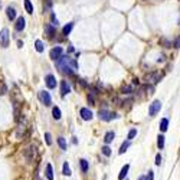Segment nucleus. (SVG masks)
Returning <instances> with one entry per match:
<instances>
[{"instance_id":"nucleus-1","label":"nucleus","mask_w":180,"mask_h":180,"mask_svg":"<svg viewBox=\"0 0 180 180\" xmlns=\"http://www.w3.org/2000/svg\"><path fill=\"white\" fill-rule=\"evenodd\" d=\"M56 64H58V66L61 68V71L64 72V74H68V75H72L74 71L78 68L77 62H75L74 59H71L69 56H61V58L56 61Z\"/></svg>"},{"instance_id":"nucleus-2","label":"nucleus","mask_w":180,"mask_h":180,"mask_svg":"<svg viewBox=\"0 0 180 180\" xmlns=\"http://www.w3.org/2000/svg\"><path fill=\"white\" fill-rule=\"evenodd\" d=\"M9 42H10V35H9V29H2L0 32V46L2 48H7L9 46Z\"/></svg>"},{"instance_id":"nucleus-3","label":"nucleus","mask_w":180,"mask_h":180,"mask_svg":"<svg viewBox=\"0 0 180 180\" xmlns=\"http://www.w3.org/2000/svg\"><path fill=\"white\" fill-rule=\"evenodd\" d=\"M38 96H39V101L43 104V105H46V107H49L52 104V98H51V95H49L48 91H39Z\"/></svg>"},{"instance_id":"nucleus-4","label":"nucleus","mask_w":180,"mask_h":180,"mask_svg":"<svg viewBox=\"0 0 180 180\" xmlns=\"http://www.w3.org/2000/svg\"><path fill=\"white\" fill-rule=\"evenodd\" d=\"M160 108H161V103H160V101H159V99L153 101V103L150 104V107H148V115H150V117L157 115V112L160 111Z\"/></svg>"},{"instance_id":"nucleus-5","label":"nucleus","mask_w":180,"mask_h":180,"mask_svg":"<svg viewBox=\"0 0 180 180\" xmlns=\"http://www.w3.org/2000/svg\"><path fill=\"white\" fill-rule=\"evenodd\" d=\"M25 157H26V160H27V163H32L36 159V147L35 146H29L25 150Z\"/></svg>"},{"instance_id":"nucleus-6","label":"nucleus","mask_w":180,"mask_h":180,"mask_svg":"<svg viewBox=\"0 0 180 180\" xmlns=\"http://www.w3.org/2000/svg\"><path fill=\"white\" fill-rule=\"evenodd\" d=\"M98 115H99V118L103 120V121H111L112 118H117V114H114V112H109L108 109H101L99 112H98Z\"/></svg>"},{"instance_id":"nucleus-7","label":"nucleus","mask_w":180,"mask_h":180,"mask_svg":"<svg viewBox=\"0 0 180 180\" xmlns=\"http://www.w3.org/2000/svg\"><path fill=\"white\" fill-rule=\"evenodd\" d=\"M62 52H64V49H62L61 46H56V48L51 49V52H49V58H51L52 61H58V59L62 56Z\"/></svg>"},{"instance_id":"nucleus-8","label":"nucleus","mask_w":180,"mask_h":180,"mask_svg":"<svg viewBox=\"0 0 180 180\" xmlns=\"http://www.w3.org/2000/svg\"><path fill=\"white\" fill-rule=\"evenodd\" d=\"M160 79H161V75L159 72H151V74L146 75V81H147V82H151V84H157Z\"/></svg>"},{"instance_id":"nucleus-9","label":"nucleus","mask_w":180,"mask_h":180,"mask_svg":"<svg viewBox=\"0 0 180 180\" xmlns=\"http://www.w3.org/2000/svg\"><path fill=\"white\" fill-rule=\"evenodd\" d=\"M79 114L82 117V120H85V121H90V120H92V117H94L92 111L88 108H81L79 109Z\"/></svg>"},{"instance_id":"nucleus-10","label":"nucleus","mask_w":180,"mask_h":180,"mask_svg":"<svg viewBox=\"0 0 180 180\" xmlns=\"http://www.w3.org/2000/svg\"><path fill=\"white\" fill-rule=\"evenodd\" d=\"M45 82H46V87H48L49 90H53V88L56 87V79H55L53 75H46Z\"/></svg>"},{"instance_id":"nucleus-11","label":"nucleus","mask_w":180,"mask_h":180,"mask_svg":"<svg viewBox=\"0 0 180 180\" xmlns=\"http://www.w3.org/2000/svg\"><path fill=\"white\" fill-rule=\"evenodd\" d=\"M26 26V20L23 16H20V17H17V20H16V25H14V29L17 30V32H22L23 29H25Z\"/></svg>"},{"instance_id":"nucleus-12","label":"nucleus","mask_w":180,"mask_h":180,"mask_svg":"<svg viewBox=\"0 0 180 180\" xmlns=\"http://www.w3.org/2000/svg\"><path fill=\"white\" fill-rule=\"evenodd\" d=\"M69 92H71L69 84L66 81H61V94H62V96H65L66 94H69Z\"/></svg>"},{"instance_id":"nucleus-13","label":"nucleus","mask_w":180,"mask_h":180,"mask_svg":"<svg viewBox=\"0 0 180 180\" xmlns=\"http://www.w3.org/2000/svg\"><path fill=\"white\" fill-rule=\"evenodd\" d=\"M45 32H46V35H48L49 38H52V36L56 33V29H55V26L52 25V23H48V25L45 26Z\"/></svg>"},{"instance_id":"nucleus-14","label":"nucleus","mask_w":180,"mask_h":180,"mask_svg":"<svg viewBox=\"0 0 180 180\" xmlns=\"http://www.w3.org/2000/svg\"><path fill=\"white\" fill-rule=\"evenodd\" d=\"M128 170H130V164L122 166L121 172H120V174H118V180H124V179H125V176H127V173H128Z\"/></svg>"},{"instance_id":"nucleus-15","label":"nucleus","mask_w":180,"mask_h":180,"mask_svg":"<svg viewBox=\"0 0 180 180\" xmlns=\"http://www.w3.org/2000/svg\"><path fill=\"white\" fill-rule=\"evenodd\" d=\"M6 14H7V19L9 20H14L16 19V10L13 7H7L6 9Z\"/></svg>"},{"instance_id":"nucleus-16","label":"nucleus","mask_w":180,"mask_h":180,"mask_svg":"<svg viewBox=\"0 0 180 180\" xmlns=\"http://www.w3.org/2000/svg\"><path fill=\"white\" fill-rule=\"evenodd\" d=\"M114 138H115V133H114V131H108V133L105 134V137H104V141L107 143V144H109Z\"/></svg>"},{"instance_id":"nucleus-17","label":"nucleus","mask_w":180,"mask_h":180,"mask_svg":"<svg viewBox=\"0 0 180 180\" xmlns=\"http://www.w3.org/2000/svg\"><path fill=\"white\" fill-rule=\"evenodd\" d=\"M130 144H131V140H127V141H124V143L121 144L120 150H118V153H120V154H124V153L127 151V148L130 147Z\"/></svg>"},{"instance_id":"nucleus-18","label":"nucleus","mask_w":180,"mask_h":180,"mask_svg":"<svg viewBox=\"0 0 180 180\" xmlns=\"http://www.w3.org/2000/svg\"><path fill=\"white\" fill-rule=\"evenodd\" d=\"M167 128H169V118H163L160 121V131H167Z\"/></svg>"},{"instance_id":"nucleus-19","label":"nucleus","mask_w":180,"mask_h":180,"mask_svg":"<svg viewBox=\"0 0 180 180\" xmlns=\"http://www.w3.org/2000/svg\"><path fill=\"white\" fill-rule=\"evenodd\" d=\"M46 179H48V180H53V170H52L51 164H46Z\"/></svg>"},{"instance_id":"nucleus-20","label":"nucleus","mask_w":180,"mask_h":180,"mask_svg":"<svg viewBox=\"0 0 180 180\" xmlns=\"http://www.w3.org/2000/svg\"><path fill=\"white\" fill-rule=\"evenodd\" d=\"M72 27H74V23H68V25L65 26L64 29H62V35H65V36H68L69 33H71V30H72Z\"/></svg>"},{"instance_id":"nucleus-21","label":"nucleus","mask_w":180,"mask_h":180,"mask_svg":"<svg viewBox=\"0 0 180 180\" xmlns=\"http://www.w3.org/2000/svg\"><path fill=\"white\" fill-rule=\"evenodd\" d=\"M35 49H36L38 52H43V49H45V45H43V42L38 39V40L35 42Z\"/></svg>"},{"instance_id":"nucleus-22","label":"nucleus","mask_w":180,"mask_h":180,"mask_svg":"<svg viewBox=\"0 0 180 180\" xmlns=\"http://www.w3.org/2000/svg\"><path fill=\"white\" fill-rule=\"evenodd\" d=\"M157 147L160 148V150L164 148V135L163 134H160L159 137H157Z\"/></svg>"},{"instance_id":"nucleus-23","label":"nucleus","mask_w":180,"mask_h":180,"mask_svg":"<svg viewBox=\"0 0 180 180\" xmlns=\"http://www.w3.org/2000/svg\"><path fill=\"white\" fill-rule=\"evenodd\" d=\"M25 9L27 13H30V14L33 13V5L30 3V0H25Z\"/></svg>"},{"instance_id":"nucleus-24","label":"nucleus","mask_w":180,"mask_h":180,"mask_svg":"<svg viewBox=\"0 0 180 180\" xmlns=\"http://www.w3.org/2000/svg\"><path fill=\"white\" fill-rule=\"evenodd\" d=\"M52 117H53L55 120H59V118H61V109H59L58 107H53V109H52Z\"/></svg>"},{"instance_id":"nucleus-25","label":"nucleus","mask_w":180,"mask_h":180,"mask_svg":"<svg viewBox=\"0 0 180 180\" xmlns=\"http://www.w3.org/2000/svg\"><path fill=\"white\" fill-rule=\"evenodd\" d=\"M62 174H64V176H71V169H69V166H68V163H64Z\"/></svg>"},{"instance_id":"nucleus-26","label":"nucleus","mask_w":180,"mask_h":180,"mask_svg":"<svg viewBox=\"0 0 180 180\" xmlns=\"http://www.w3.org/2000/svg\"><path fill=\"white\" fill-rule=\"evenodd\" d=\"M79 163H81V170H82L84 173H87V172H88V161L85 160V159H82Z\"/></svg>"},{"instance_id":"nucleus-27","label":"nucleus","mask_w":180,"mask_h":180,"mask_svg":"<svg viewBox=\"0 0 180 180\" xmlns=\"http://www.w3.org/2000/svg\"><path fill=\"white\" fill-rule=\"evenodd\" d=\"M58 144H59V147L62 148V150H66V141H65L64 137H59L58 138Z\"/></svg>"},{"instance_id":"nucleus-28","label":"nucleus","mask_w":180,"mask_h":180,"mask_svg":"<svg viewBox=\"0 0 180 180\" xmlns=\"http://www.w3.org/2000/svg\"><path fill=\"white\" fill-rule=\"evenodd\" d=\"M160 43L163 46H164V48H172V42H170V40H169V39H160Z\"/></svg>"},{"instance_id":"nucleus-29","label":"nucleus","mask_w":180,"mask_h":180,"mask_svg":"<svg viewBox=\"0 0 180 180\" xmlns=\"http://www.w3.org/2000/svg\"><path fill=\"white\" fill-rule=\"evenodd\" d=\"M101 151H103V154H104V156H107V157H109V156H111V148H109L108 146H104Z\"/></svg>"},{"instance_id":"nucleus-30","label":"nucleus","mask_w":180,"mask_h":180,"mask_svg":"<svg viewBox=\"0 0 180 180\" xmlns=\"http://www.w3.org/2000/svg\"><path fill=\"white\" fill-rule=\"evenodd\" d=\"M135 135H137V130L133 128V130H130V131H128V137H127V138H128V140H133Z\"/></svg>"},{"instance_id":"nucleus-31","label":"nucleus","mask_w":180,"mask_h":180,"mask_svg":"<svg viewBox=\"0 0 180 180\" xmlns=\"http://www.w3.org/2000/svg\"><path fill=\"white\" fill-rule=\"evenodd\" d=\"M45 140H46V144H48V146H51V144H52V135H51V133H45Z\"/></svg>"},{"instance_id":"nucleus-32","label":"nucleus","mask_w":180,"mask_h":180,"mask_svg":"<svg viewBox=\"0 0 180 180\" xmlns=\"http://www.w3.org/2000/svg\"><path fill=\"white\" fill-rule=\"evenodd\" d=\"M131 92H133V87H130V85L122 88V94H131Z\"/></svg>"},{"instance_id":"nucleus-33","label":"nucleus","mask_w":180,"mask_h":180,"mask_svg":"<svg viewBox=\"0 0 180 180\" xmlns=\"http://www.w3.org/2000/svg\"><path fill=\"white\" fill-rule=\"evenodd\" d=\"M173 46H174V48H176V49H180V36H177V38L174 39Z\"/></svg>"},{"instance_id":"nucleus-34","label":"nucleus","mask_w":180,"mask_h":180,"mask_svg":"<svg viewBox=\"0 0 180 180\" xmlns=\"http://www.w3.org/2000/svg\"><path fill=\"white\" fill-rule=\"evenodd\" d=\"M51 17H52V25H53V26H59V20L55 17V14H53V13L51 14Z\"/></svg>"},{"instance_id":"nucleus-35","label":"nucleus","mask_w":180,"mask_h":180,"mask_svg":"<svg viewBox=\"0 0 180 180\" xmlns=\"http://www.w3.org/2000/svg\"><path fill=\"white\" fill-rule=\"evenodd\" d=\"M160 164H161V156L157 154L156 156V166H160Z\"/></svg>"},{"instance_id":"nucleus-36","label":"nucleus","mask_w":180,"mask_h":180,"mask_svg":"<svg viewBox=\"0 0 180 180\" xmlns=\"http://www.w3.org/2000/svg\"><path fill=\"white\" fill-rule=\"evenodd\" d=\"M146 90L148 91V94H153V92H154V87H153V85H147Z\"/></svg>"},{"instance_id":"nucleus-37","label":"nucleus","mask_w":180,"mask_h":180,"mask_svg":"<svg viewBox=\"0 0 180 180\" xmlns=\"http://www.w3.org/2000/svg\"><path fill=\"white\" fill-rule=\"evenodd\" d=\"M147 179H148V180H154V173H153V172H148Z\"/></svg>"},{"instance_id":"nucleus-38","label":"nucleus","mask_w":180,"mask_h":180,"mask_svg":"<svg viewBox=\"0 0 180 180\" xmlns=\"http://www.w3.org/2000/svg\"><path fill=\"white\" fill-rule=\"evenodd\" d=\"M161 62H164V55H160L157 58V64H161Z\"/></svg>"},{"instance_id":"nucleus-39","label":"nucleus","mask_w":180,"mask_h":180,"mask_svg":"<svg viewBox=\"0 0 180 180\" xmlns=\"http://www.w3.org/2000/svg\"><path fill=\"white\" fill-rule=\"evenodd\" d=\"M51 6H52V2L51 0H46V9H51Z\"/></svg>"},{"instance_id":"nucleus-40","label":"nucleus","mask_w":180,"mask_h":180,"mask_svg":"<svg viewBox=\"0 0 180 180\" xmlns=\"http://www.w3.org/2000/svg\"><path fill=\"white\" fill-rule=\"evenodd\" d=\"M133 84H134V85H138V84H140V82H138V79L135 78V79H133Z\"/></svg>"},{"instance_id":"nucleus-41","label":"nucleus","mask_w":180,"mask_h":180,"mask_svg":"<svg viewBox=\"0 0 180 180\" xmlns=\"http://www.w3.org/2000/svg\"><path fill=\"white\" fill-rule=\"evenodd\" d=\"M23 46V42H20V40H17V48H22Z\"/></svg>"},{"instance_id":"nucleus-42","label":"nucleus","mask_w":180,"mask_h":180,"mask_svg":"<svg viewBox=\"0 0 180 180\" xmlns=\"http://www.w3.org/2000/svg\"><path fill=\"white\" fill-rule=\"evenodd\" d=\"M138 180H148V179L146 177V176H140V177H138Z\"/></svg>"},{"instance_id":"nucleus-43","label":"nucleus","mask_w":180,"mask_h":180,"mask_svg":"<svg viewBox=\"0 0 180 180\" xmlns=\"http://www.w3.org/2000/svg\"><path fill=\"white\" fill-rule=\"evenodd\" d=\"M179 25H180V17H179Z\"/></svg>"},{"instance_id":"nucleus-44","label":"nucleus","mask_w":180,"mask_h":180,"mask_svg":"<svg viewBox=\"0 0 180 180\" xmlns=\"http://www.w3.org/2000/svg\"><path fill=\"white\" fill-rule=\"evenodd\" d=\"M36 180H40V179H39V177H38V179H36Z\"/></svg>"}]
</instances>
